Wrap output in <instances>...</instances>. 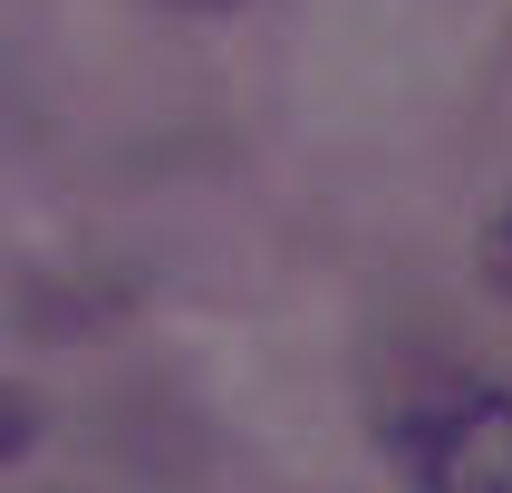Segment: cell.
Returning <instances> with one entry per match:
<instances>
[{
  "label": "cell",
  "mask_w": 512,
  "mask_h": 493,
  "mask_svg": "<svg viewBox=\"0 0 512 493\" xmlns=\"http://www.w3.org/2000/svg\"><path fill=\"white\" fill-rule=\"evenodd\" d=\"M387 464L406 493H512V387L493 377L426 387L387 426Z\"/></svg>",
  "instance_id": "cell-1"
},
{
  "label": "cell",
  "mask_w": 512,
  "mask_h": 493,
  "mask_svg": "<svg viewBox=\"0 0 512 493\" xmlns=\"http://www.w3.org/2000/svg\"><path fill=\"white\" fill-rule=\"evenodd\" d=\"M29 435H39V406L0 387V464H20V455H29Z\"/></svg>",
  "instance_id": "cell-3"
},
{
  "label": "cell",
  "mask_w": 512,
  "mask_h": 493,
  "mask_svg": "<svg viewBox=\"0 0 512 493\" xmlns=\"http://www.w3.org/2000/svg\"><path fill=\"white\" fill-rule=\"evenodd\" d=\"M474 271H484L493 300H512V184H503V203L484 213V232H474Z\"/></svg>",
  "instance_id": "cell-2"
}]
</instances>
